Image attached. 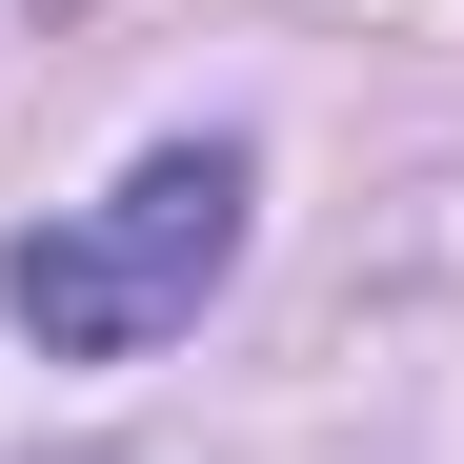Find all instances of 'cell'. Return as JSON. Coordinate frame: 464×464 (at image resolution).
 I'll list each match as a JSON object with an SVG mask.
<instances>
[{
  "mask_svg": "<svg viewBox=\"0 0 464 464\" xmlns=\"http://www.w3.org/2000/svg\"><path fill=\"white\" fill-rule=\"evenodd\" d=\"M222 263H243V141H162L121 202L0 243V324H21L41 363H141L162 324H202Z\"/></svg>",
  "mask_w": 464,
  "mask_h": 464,
  "instance_id": "6da1fadb",
  "label": "cell"
}]
</instances>
